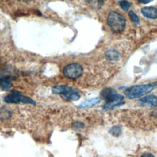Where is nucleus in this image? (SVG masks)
<instances>
[{
    "instance_id": "9",
    "label": "nucleus",
    "mask_w": 157,
    "mask_h": 157,
    "mask_svg": "<svg viewBox=\"0 0 157 157\" xmlns=\"http://www.w3.org/2000/svg\"><path fill=\"white\" fill-rule=\"evenodd\" d=\"M12 86V82L7 77L2 78L0 79V88L3 91H8Z\"/></svg>"
},
{
    "instance_id": "16",
    "label": "nucleus",
    "mask_w": 157,
    "mask_h": 157,
    "mask_svg": "<svg viewBox=\"0 0 157 157\" xmlns=\"http://www.w3.org/2000/svg\"><path fill=\"white\" fill-rule=\"evenodd\" d=\"M84 124L82 122H80V121H75L72 123V128L75 129H81V128H83L84 127Z\"/></svg>"
},
{
    "instance_id": "7",
    "label": "nucleus",
    "mask_w": 157,
    "mask_h": 157,
    "mask_svg": "<svg viewBox=\"0 0 157 157\" xmlns=\"http://www.w3.org/2000/svg\"><path fill=\"white\" fill-rule=\"evenodd\" d=\"M139 102L143 105L148 106L150 107L157 106V96L155 95H147L141 98Z\"/></svg>"
},
{
    "instance_id": "11",
    "label": "nucleus",
    "mask_w": 157,
    "mask_h": 157,
    "mask_svg": "<svg viewBox=\"0 0 157 157\" xmlns=\"http://www.w3.org/2000/svg\"><path fill=\"white\" fill-rule=\"evenodd\" d=\"M101 101V98L96 97L90 99H88L82 103H81L79 106L81 107H92L98 104Z\"/></svg>"
},
{
    "instance_id": "15",
    "label": "nucleus",
    "mask_w": 157,
    "mask_h": 157,
    "mask_svg": "<svg viewBox=\"0 0 157 157\" xmlns=\"http://www.w3.org/2000/svg\"><path fill=\"white\" fill-rule=\"evenodd\" d=\"M119 6L124 10H128L130 7L129 2L126 0H121L119 1Z\"/></svg>"
},
{
    "instance_id": "5",
    "label": "nucleus",
    "mask_w": 157,
    "mask_h": 157,
    "mask_svg": "<svg viewBox=\"0 0 157 157\" xmlns=\"http://www.w3.org/2000/svg\"><path fill=\"white\" fill-rule=\"evenodd\" d=\"M4 101L9 104H19L20 102H22L23 104H36L33 99L17 90H12L9 94H7L4 97Z\"/></svg>"
},
{
    "instance_id": "17",
    "label": "nucleus",
    "mask_w": 157,
    "mask_h": 157,
    "mask_svg": "<svg viewBox=\"0 0 157 157\" xmlns=\"http://www.w3.org/2000/svg\"><path fill=\"white\" fill-rule=\"evenodd\" d=\"M140 157H155V156L151 153L145 152L140 156Z\"/></svg>"
},
{
    "instance_id": "12",
    "label": "nucleus",
    "mask_w": 157,
    "mask_h": 157,
    "mask_svg": "<svg viewBox=\"0 0 157 157\" xmlns=\"http://www.w3.org/2000/svg\"><path fill=\"white\" fill-rule=\"evenodd\" d=\"M106 58L110 61H117L119 59V53L115 50H109L105 53Z\"/></svg>"
},
{
    "instance_id": "4",
    "label": "nucleus",
    "mask_w": 157,
    "mask_h": 157,
    "mask_svg": "<svg viewBox=\"0 0 157 157\" xmlns=\"http://www.w3.org/2000/svg\"><path fill=\"white\" fill-rule=\"evenodd\" d=\"M52 91L55 94H61L64 98L71 101H77L80 98L76 89L66 85H55L52 88Z\"/></svg>"
},
{
    "instance_id": "10",
    "label": "nucleus",
    "mask_w": 157,
    "mask_h": 157,
    "mask_svg": "<svg viewBox=\"0 0 157 157\" xmlns=\"http://www.w3.org/2000/svg\"><path fill=\"white\" fill-rule=\"evenodd\" d=\"M87 5L93 9L98 10L101 8L104 4L103 0H85Z\"/></svg>"
},
{
    "instance_id": "13",
    "label": "nucleus",
    "mask_w": 157,
    "mask_h": 157,
    "mask_svg": "<svg viewBox=\"0 0 157 157\" xmlns=\"http://www.w3.org/2000/svg\"><path fill=\"white\" fill-rule=\"evenodd\" d=\"M109 133L115 137H118L121 134L122 130L120 127L118 126H112L109 131Z\"/></svg>"
},
{
    "instance_id": "1",
    "label": "nucleus",
    "mask_w": 157,
    "mask_h": 157,
    "mask_svg": "<svg viewBox=\"0 0 157 157\" xmlns=\"http://www.w3.org/2000/svg\"><path fill=\"white\" fill-rule=\"evenodd\" d=\"M100 98L105 101L102 105V109L105 110L113 109L124 104V96L118 94L115 89L112 88L103 89L100 93Z\"/></svg>"
},
{
    "instance_id": "19",
    "label": "nucleus",
    "mask_w": 157,
    "mask_h": 157,
    "mask_svg": "<svg viewBox=\"0 0 157 157\" xmlns=\"http://www.w3.org/2000/svg\"><path fill=\"white\" fill-rule=\"evenodd\" d=\"M0 101H1V100H0Z\"/></svg>"
},
{
    "instance_id": "8",
    "label": "nucleus",
    "mask_w": 157,
    "mask_h": 157,
    "mask_svg": "<svg viewBox=\"0 0 157 157\" xmlns=\"http://www.w3.org/2000/svg\"><path fill=\"white\" fill-rule=\"evenodd\" d=\"M141 12L147 18H157V9L153 7H145L141 9Z\"/></svg>"
},
{
    "instance_id": "14",
    "label": "nucleus",
    "mask_w": 157,
    "mask_h": 157,
    "mask_svg": "<svg viewBox=\"0 0 157 157\" xmlns=\"http://www.w3.org/2000/svg\"><path fill=\"white\" fill-rule=\"evenodd\" d=\"M129 15L131 20V21L136 25H138L139 23V18L138 16L132 11L131 10L129 12Z\"/></svg>"
},
{
    "instance_id": "6",
    "label": "nucleus",
    "mask_w": 157,
    "mask_h": 157,
    "mask_svg": "<svg viewBox=\"0 0 157 157\" xmlns=\"http://www.w3.org/2000/svg\"><path fill=\"white\" fill-rule=\"evenodd\" d=\"M83 73L82 66L78 63H71L66 65L63 69L64 75L69 78L75 79L80 77Z\"/></svg>"
},
{
    "instance_id": "2",
    "label": "nucleus",
    "mask_w": 157,
    "mask_h": 157,
    "mask_svg": "<svg viewBox=\"0 0 157 157\" xmlns=\"http://www.w3.org/2000/svg\"><path fill=\"white\" fill-rule=\"evenodd\" d=\"M156 86L155 83L134 85L126 88L124 91V94L129 99L138 98L151 92Z\"/></svg>"
},
{
    "instance_id": "18",
    "label": "nucleus",
    "mask_w": 157,
    "mask_h": 157,
    "mask_svg": "<svg viewBox=\"0 0 157 157\" xmlns=\"http://www.w3.org/2000/svg\"><path fill=\"white\" fill-rule=\"evenodd\" d=\"M139 2L142 3V4H147L150 2H151L153 0H137Z\"/></svg>"
},
{
    "instance_id": "3",
    "label": "nucleus",
    "mask_w": 157,
    "mask_h": 157,
    "mask_svg": "<svg viewBox=\"0 0 157 157\" xmlns=\"http://www.w3.org/2000/svg\"><path fill=\"white\" fill-rule=\"evenodd\" d=\"M107 21L112 31L115 33L122 32L126 26L125 18L120 13L115 11L109 13Z\"/></svg>"
}]
</instances>
